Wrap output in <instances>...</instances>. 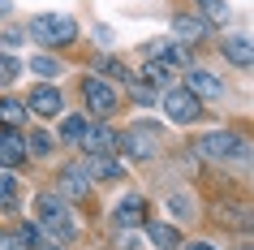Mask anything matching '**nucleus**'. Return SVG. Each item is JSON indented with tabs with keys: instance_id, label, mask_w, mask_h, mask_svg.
<instances>
[{
	"instance_id": "f257e3e1",
	"label": "nucleus",
	"mask_w": 254,
	"mask_h": 250,
	"mask_svg": "<svg viewBox=\"0 0 254 250\" xmlns=\"http://www.w3.org/2000/svg\"><path fill=\"white\" fill-rule=\"evenodd\" d=\"M35 229L52 233V242H56V246H61V242H73V237H78V224H73L69 207L61 203V194H39V198H35Z\"/></svg>"
},
{
	"instance_id": "f03ea898",
	"label": "nucleus",
	"mask_w": 254,
	"mask_h": 250,
	"mask_svg": "<svg viewBox=\"0 0 254 250\" xmlns=\"http://www.w3.org/2000/svg\"><path fill=\"white\" fill-rule=\"evenodd\" d=\"M30 35L39 43H52V48H65V43L78 39V22L65 13H39L35 22H30Z\"/></svg>"
},
{
	"instance_id": "7ed1b4c3",
	"label": "nucleus",
	"mask_w": 254,
	"mask_h": 250,
	"mask_svg": "<svg viewBox=\"0 0 254 250\" xmlns=\"http://www.w3.org/2000/svg\"><path fill=\"white\" fill-rule=\"evenodd\" d=\"M155 147H160V130H155L151 121H138V125H129L125 134H117V151H125L129 160H151Z\"/></svg>"
},
{
	"instance_id": "20e7f679",
	"label": "nucleus",
	"mask_w": 254,
	"mask_h": 250,
	"mask_svg": "<svg viewBox=\"0 0 254 250\" xmlns=\"http://www.w3.org/2000/svg\"><path fill=\"white\" fill-rule=\"evenodd\" d=\"M164 112L173 125H190V121L202 117V99H194L186 86H173V91H164Z\"/></svg>"
},
{
	"instance_id": "39448f33",
	"label": "nucleus",
	"mask_w": 254,
	"mask_h": 250,
	"mask_svg": "<svg viewBox=\"0 0 254 250\" xmlns=\"http://www.w3.org/2000/svg\"><path fill=\"white\" fill-rule=\"evenodd\" d=\"M207 160H233V156H246V143H241L237 134L228 130H215V134H202L198 143H194Z\"/></svg>"
},
{
	"instance_id": "423d86ee",
	"label": "nucleus",
	"mask_w": 254,
	"mask_h": 250,
	"mask_svg": "<svg viewBox=\"0 0 254 250\" xmlns=\"http://www.w3.org/2000/svg\"><path fill=\"white\" fill-rule=\"evenodd\" d=\"M82 99H86V108H91L99 121H108L117 112V91H112L104 78H86L82 82Z\"/></svg>"
},
{
	"instance_id": "0eeeda50",
	"label": "nucleus",
	"mask_w": 254,
	"mask_h": 250,
	"mask_svg": "<svg viewBox=\"0 0 254 250\" xmlns=\"http://www.w3.org/2000/svg\"><path fill=\"white\" fill-rule=\"evenodd\" d=\"M147 61H155L164 69H190V48L177 43V39H151L147 43Z\"/></svg>"
},
{
	"instance_id": "6e6552de",
	"label": "nucleus",
	"mask_w": 254,
	"mask_h": 250,
	"mask_svg": "<svg viewBox=\"0 0 254 250\" xmlns=\"http://www.w3.org/2000/svg\"><path fill=\"white\" fill-rule=\"evenodd\" d=\"M78 147L86 156H112L117 151V130H108V125H86L78 138Z\"/></svg>"
},
{
	"instance_id": "1a4fd4ad",
	"label": "nucleus",
	"mask_w": 254,
	"mask_h": 250,
	"mask_svg": "<svg viewBox=\"0 0 254 250\" xmlns=\"http://www.w3.org/2000/svg\"><path fill=\"white\" fill-rule=\"evenodd\" d=\"M26 108L30 112H35V117H61V112H65V99H61V91H56V86H35V91H30V99H26Z\"/></svg>"
},
{
	"instance_id": "9d476101",
	"label": "nucleus",
	"mask_w": 254,
	"mask_h": 250,
	"mask_svg": "<svg viewBox=\"0 0 254 250\" xmlns=\"http://www.w3.org/2000/svg\"><path fill=\"white\" fill-rule=\"evenodd\" d=\"M82 172H86V181H125V168H121V160H112V156H86L78 164Z\"/></svg>"
},
{
	"instance_id": "9b49d317",
	"label": "nucleus",
	"mask_w": 254,
	"mask_h": 250,
	"mask_svg": "<svg viewBox=\"0 0 254 250\" xmlns=\"http://www.w3.org/2000/svg\"><path fill=\"white\" fill-rule=\"evenodd\" d=\"M186 91L194 95V99H224V82L215 78V74H207V69H190Z\"/></svg>"
},
{
	"instance_id": "f8f14e48",
	"label": "nucleus",
	"mask_w": 254,
	"mask_h": 250,
	"mask_svg": "<svg viewBox=\"0 0 254 250\" xmlns=\"http://www.w3.org/2000/svg\"><path fill=\"white\" fill-rule=\"evenodd\" d=\"M142 216H147V198H138V194L121 198L117 207H112V224H117V229H138Z\"/></svg>"
},
{
	"instance_id": "ddd939ff",
	"label": "nucleus",
	"mask_w": 254,
	"mask_h": 250,
	"mask_svg": "<svg viewBox=\"0 0 254 250\" xmlns=\"http://www.w3.org/2000/svg\"><path fill=\"white\" fill-rule=\"evenodd\" d=\"M173 39L177 43H202L207 39V22H202L198 13H181V17H173Z\"/></svg>"
},
{
	"instance_id": "4468645a",
	"label": "nucleus",
	"mask_w": 254,
	"mask_h": 250,
	"mask_svg": "<svg viewBox=\"0 0 254 250\" xmlns=\"http://www.w3.org/2000/svg\"><path fill=\"white\" fill-rule=\"evenodd\" d=\"M26 160V138L17 130H0V168H17Z\"/></svg>"
},
{
	"instance_id": "2eb2a0df",
	"label": "nucleus",
	"mask_w": 254,
	"mask_h": 250,
	"mask_svg": "<svg viewBox=\"0 0 254 250\" xmlns=\"http://www.w3.org/2000/svg\"><path fill=\"white\" fill-rule=\"evenodd\" d=\"M56 181H61V194H65V198H73V203H82V198H86V172H82L78 164L61 168V177H56Z\"/></svg>"
},
{
	"instance_id": "dca6fc26",
	"label": "nucleus",
	"mask_w": 254,
	"mask_h": 250,
	"mask_svg": "<svg viewBox=\"0 0 254 250\" xmlns=\"http://www.w3.org/2000/svg\"><path fill=\"white\" fill-rule=\"evenodd\" d=\"M147 242L155 250H181V233H177L173 224H155V220H151L147 224Z\"/></svg>"
},
{
	"instance_id": "f3484780",
	"label": "nucleus",
	"mask_w": 254,
	"mask_h": 250,
	"mask_svg": "<svg viewBox=\"0 0 254 250\" xmlns=\"http://www.w3.org/2000/svg\"><path fill=\"white\" fill-rule=\"evenodd\" d=\"M0 121H4V130H17V125L26 121V104H22L17 95H4V99H0Z\"/></svg>"
},
{
	"instance_id": "a211bd4d",
	"label": "nucleus",
	"mask_w": 254,
	"mask_h": 250,
	"mask_svg": "<svg viewBox=\"0 0 254 250\" xmlns=\"http://www.w3.org/2000/svg\"><path fill=\"white\" fill-rule=\"evenodd\" d=\"M220 48H224V56L233 61V65L250 69V39H246V35H233V39H224Z\"/></svg>"
},
{
	"instance_id": "6ab92c4d",
	"label": "nucleus",
	"mask_w": 254,
	"mask_h": 250,
	"mask_svg": "<svg viewBox=\"0 0 254 250\" xmlns=\"http://www.w3.org/2000/svg\"><path fill=\"white\" fill-rule=\"evenodd\" d=\"M142 78H147V86H151V91H160V86H168L173 69H164V65H155V61H147V65H142Z\"/></svg>"
},
{
	"instance_id": "aec40b11",
	"label": "nucleus",
	"mask_w": 254,
	"mask_h": 250,
	"mask_svg": "<svg viewBox=\"0 0 254 250\" xmlns=\"http://www.w3.org/2000/svg\"><path fill=\"white\" fill-rule=\"evenodd\" d=\"M0 207H4V211L17 207V181H13L4 168H0Z\"/></svg>"
},
{
	"instance_id": "412c9836",
	"label": "nucleus",
	"mask_w": 254,
	"mask_h": 250,
	"mask_svg": "<svg viewBox=\"0 0 254 250\" xmlns=\"http://www.w3.org/2000/svg\"><path fill=\"white\" fill-rule=\"evenodd\" d=\"M82 130H86V117H65L61 121V138H65V143H78Z\"/></svg>"
},
{
	"instance_id": "4be33fe9",
	"label": "nucleus",
	"mask_w": 254,
	"mask_h": 250,
	"mask_svg": "<svg viewBox=\"0 0 254 250\" xmlns=\"http://www.w3.org/2000/svg\"><path fill=\"white\" fill-rule=\"evenodd\" d=\"M198 4H202V22H224V17H228L224 0H198Z\"/></svg>"
},
{
	"instance_id": "5701e85b",
	"label": "nucleus",
	"mask_w": 254,
	"mask_h": 250,
	"mask_svg": "<svg viewBox=\"0 0 254 250\" xmlns=\"http://www.w3.org/2000/svg\"><path fill=\"white\" fill-rule=\"evenodd\" d=\"M26 151H30V156H52V138H48V134H30V138H26Z\"/></svg>"
},
{
	"instance_id": "b1692460",
	"label": "nucleus",
	"mask_w": 254,
	"mask_h": 250,
	"mask_svg": "<svg viewBox=\"0 0 254 250\" xmlns=\"http://www.w3.org/2000/svg\"><path fill=\"white\" fill-rule=\"evenodd\" d=\"M22 74V61L17 56H0V82H13Z\"/></svg>"
},
{
	"instance_id": "393cba45",
	"label": "nucleus",
	"mask_w": 254,
	"mask_h": 250,
	"mask_svg": "<svg viewBox=\"0 0 254 250\" xmlns=\"http://www.w3.org/2000/svg\"><path fill=\"white\" fill-rule=\"evenodd\" d=\"M30 69H35V74H43V78H56V74H61V65H56L52 56H35V61H30Z\"/></svg>"
},
{
	"instance_id": "a878e982",
	"label": "nucleus",
	"mask_w": 254,
	"mask_h": 250,
	"mask_svg": "<svg viewBox=\"0 0 254 250\" xmlns=\"http://www.w3.org/2000/svg\"><path fill=\"white\" fill-rule=\"evenodd\" d=\"M190 250H215L211 242H190Z\"/></svg>"
},
{
	"instance_id": "bb28decb",
	"label": "nucleus",
	"mask_w": 254,
	"mask_h": 250,
	"mask_svg": "<svg viewBox=\"0 0 254 250\" xmlns=\"http://www.w3.org/2000/svg\"><path fill=\"white\" fill-rule=\"evenodd\" d=\"M9 9H13V4H9V0H0V17H4V13H9Z\"/></svg>"
}]
</instances>
